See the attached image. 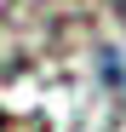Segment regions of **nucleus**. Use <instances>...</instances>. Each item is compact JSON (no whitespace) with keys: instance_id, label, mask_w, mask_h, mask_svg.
<instances>
[{"instance_id":"f257e3e1","label":"nucleus","mask_w":126,"mask_h":132,"mask_svg":"<svg viewBox=\"0 0 126 132\" xmlns=\"http://www.w3.org/2000/svg\"><path fill=\"white\" fill-rule=\"evenodd\" d=\"M0 132H12V115H6V109H0Z\"/></svg>"}]
</instances>
